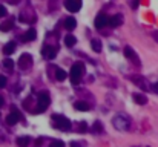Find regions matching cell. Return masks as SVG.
<instances>
[{"mask_svg": "<svg viewBox=\"0 0 158 147\" xmlns=\"http://www.w3.org/2000/svg\"><path fill=\"white\" fill-rule=\"evenodd\" d=\"M112 124H114V127L120 132H124L130 127V118L126 116L124 113H118L114 116V119H112Z\"/></svg>", "mask_w": 158, "mask_h": 147, "instance_id": "cell-1", "label": "cell"}, {"mask_svg": "<svg viewBox=\"0 0 158 147\" xmlns=\"http://www.w3.org/2000/svg\"><path fill=\"white\" fill-rule=\"evenodd\" d=\"M83 74H84V67H83L81 63H75V64H72L71 72H69V78H71V83H72L74 86H77V84L81 81Z\"/></svg>", "mask_w": 158, "mask_h": 147, "instance_id": "cell-2", "label": "cell"}, {"mask_svg": "<svg viewBox=\"0 0 158 147\" xmlns=\"http://www.w3.org/2000/svg\"><path fill=\"white\" fill-rule=\"evenodd\" d=\"M52 122L58 130H69L71 129V121L63 115H52Z\"/></svg>", "mask_w": 158, "mask_h": 147, "instance_id": "cell-3", "label": "cell"}, {"mask_svg": "<svg viewBox=\"0 0 158 147\" xmlns=\"http://www.w3.org/2000/svg\"><path fill=\"white\" fill-rule=\"evenodd\" d=\"M49 103H51L49 93H48V92H41V93L38 95V106H37V109H35V113L44 112V110H46V107L49 106Z\"/></svg>", "mask_w": 158, "mask_h": 147, "instance_id": "cell-4", "label": "cell"}, {"mask_svg": "<svg viewBox=\"0 0 158 147\" xmlns=\"http://www.w3.org/2000/svg\"><path fill=\"white\" fill-rule=\"evenodd\" d=\"M17 64H18L20 69H23V70L28 69V67H31L32 66V57H31V54H21Z\"/></svg>", "mask_w": 158, "mask_h": 147, "instance_id": "cell-5", "label": "cell"}, {"mask_svg": "<svg viewBox=\"0 0 158 147\" xmlns=\"http://www.w3.org/2000/svg\"><path fill=\"white\" fill-rule=\"evenodd\" d=\"M64 8L69 12H77L81 8V0H64Z\"/></svg>", "mask_w": 158, "mask_h": 147, "instance_id": "cell-6", "label": "cell"}, {"mask_svg": "<svg viewBox=\"0 0 158 147\" xmlns=\"http://www.w3.org/2000/svg\"><path fill=\"white\" fill-rule=\"evenodd\" d=\"M94 24H95L97 29H103L104 26H107V24H109V17H107L106 14H98V15L95 17Z\"/></svg>", "mask_w": 158, "mask_h": 147, "instance_id": "cell-7", "label": "cell"}, {"mask_svg": "<svg viewBox=\"0 0 158 147\" xmlns=\"http://www.w3.org/2000/svg\"><path fill=\"white\" fill-rule=\"evenodd\" d=\"M41 55H43L44 58H48V60H52V58L57 55V49H55L54 46H43Z\"/></svg>", "mask_w": 158, "mask_h": 147, "instance_id": "cell-8", "label": "cell"}, {"mask_svg": "<svg viewBox=\"0 0 158 147\" xmlns=\"http://www.w3.org/2000/svg\"><path fill=\"white\" fill-rule=\"evenodd\" d=\"M11 110H12V113H9V115L6 116V122H8L9 126H14V124H15V122H17L21 116H20V112H18L14 106L11 107Z\"/></svg>", "mask_w": 158, "mask_h": 147, "instance_id": "cell-9", "label": "cell"}, {"mask_svg": "<svg viewBox=\"0 0 158 147\" xmlns=\"http://www.w3.org/2000/svg\"><path fill=\"white\" fill-rule=\"evenodd\" d=\"M123 52H124V55H126L127 58H130V60H133V63H135V64H140V60H138V57H137V54H135V51H133V49H132V47H129V46H126Z\"/></svg>", "mask_w": 158, "mask_h": 147, "instance_id": "cell-10", "label": "cell"}, {"mask_svg": "<svg viewBox=\"0 0 158 147\" xmlns=\"http://www.w3.org/2000/svg\"><path fill=\"white\" fill-rule=\"evenodd\" d=\"M109 24L112 28H118L120 24H123V17L120 15V14H115V15H112L110 18H109Z\"/></svg>", "mask_w": 158, "mask_h": 147, "instance_id": "cell-11", "label": "cell"}, {"mask_svg": "<svg viewBox=\"0 0 158 147\" xmlns=\"http://www.w3.org/2000/svg\"><path fill=\"white\" fill-rule=\"evenodd\" d=\"M132 81H133V83H137V84H138L143 90H149V89H150V87H149L147 80H146V78H143V77H133V78H132Z\"/></svg>", "mask_w": 158, "mask_h": 147, "instance_id": "cell-12", "label": "cell"}, {"mask_svg": "<svg viewBox=\"0 0 158 147\" xmlns=\"http://www.w3.org/2000/svg\"><path fill=\"white\" fill-rule=\"evenodd\" d=\"M64 28H66L67 31H74V29L77 28V20H75L74 17H67V18L64 20Z\"/></svg>", "mask_w": 158, "mask_h": 147, "instance_id": "cell-13", "label": "cell"}, {"mask_svg": "<svg viewBox=\"0 0 158 147\" xmlns=\"http://www.w3.org/2000/svg\"><path fill=\"white\" fill-rule=\"evenodd\" d=\"M35 37H37V31L31 28V29H28V31L25 32L23 40H25V41H34V40H35Z\"/></svg>", "mask_w": 158, "mask_h": 147, "instance_id": "cell-14", "label": "cell"}, {"mask_svg": "<svg viewBox=\"0 0 158 147\" xmlns=\"http://www.w3.org/2000/svg\"><path fill=\"white\" fill-rule=\"evenodd\" d=\"M14 51H15V41H8V43L3 46V52H5L6 55H11Z\"/></svg>", "mask_w": 158, "mask_h": 147, "instance_id": "cell-15", "label": "cell"}, {"mask_svg": "<svg viewBox=\"0 0 158 147\" xmlns=\"http://www.w3.org/2000/svg\"><path fill=\"white\" fill-rule=\"evenodd\" d=\"M132 96H133V101L138 103V104H146V103H147V98H146V95H143V93H133Z\"/></svg>", "mask_w": 158, "mask_h": 147, "instance_id": "cell-16", "label": "cell"}, {"mask_svg": "<svg viewBox=\"0 0 158 147\" xmlns=\"http://www.w3.org/2000/svg\"><path fill=\"white\" fill-rule=\"evenodd\" d=\"M29 142H31V138H29V136H20V138H17L18 147H28Z\"/></svg>", "mask_w": 158, "mask_h": 147, "instance_id": "cell-17", "label": "cell"}, {"mask_svg": "<svg viewBox=\"0 0 158 147\" xmlns=\"http://www.w3.org/2000/svg\"><path fill=\"white\" fill-rule=\"evenodd\" d=\"M74 107H75L77 110H80V112H86V110H89V104L84 103V101H77V103L74 104Z\"/></svg>", "mask_w": 158, "mask_h": 147, "instance_id": "cell-18", "label": "cell"}, {"mask_svg": "<svg viewBox=\"0 0 158 147\" xmlns=\"http://www.w3.org/2000/svg\"><path fill=\"white\" fill-rule=\"evenodd\" d=\"M75 43H77V38H75L74 35H66V37H64V44H66V46L72 47Z\"/></svg>", "mask_w": 158, "mask_h": 147, "instance_id": "cell-19", "label": "cell"}, {"mask_svg": "<svg viewBox=\"0 0 158 147\" xmlns=\"http://www.w3.org/2000/svg\"><path fill=\"white\" fill-rule=\"evenodd\" d=\"M66 77H67V74H66L63 69H60V67H58V69L55 70V78H57L58 81H63Z\"/></svg>", "mask_w": 158, "mask_h": 147, "instance_id": "cell-20", "label": "cell"}, {"mask_svg": "<svg viewBox=\"0 0 158 147\" xmlns=\"http://www.w3.org/2000/svg\"><path fill=\"white\" fill-rule=\"evenodd\" d=\"M91 46H92V49H94L95 52H101V41H100V40L94 38V40L91 41Z\"/></svg>", "mask_w": 158, "mask_h": 147, "instance_id": "cell-21", "label": "cell"}, {"mask_svg": "<svg viewBox=\"0 0 158 147\" xmlns=\"http://www.w3.org/2000/svg\"><path fill=\"white\" fill-rule=\"evenodd\" d=\"M11 28H12V21H11V20L6 21V23H3V24H0V31H3V32L9 31Z\"/></svg>", "mask_w": 158, "mask_h": 147, "instance_id": "cell-22", "label": "cell"}, {"mask_svg": "<svg viewBox=\"0 0 158 147\" xmlns=\"http://www.w3.org/2000/svg\"><path fill=\"white\" fill-rule=\"evenodd\" d=\"M3 66H5L6 69L11 70V69L14 67V60H11V58H5V60H3Z\"/></svg>", "mask_w": 158, "mask_h": 147, "instance_id": "cell-23", "label": "cell"}, {"mask_svg": "<svg viewBox=\"0 0 158 147\" xmlns=\"http://www.w3.org/2000/svg\"><path fill=\"white\" fill-rule=\"evenodd\" d=\"M92 130H94V132H101V130H103V124H101L100 121H95L94 126H92Z\"/></svg>", "mask_w": 158, "mask_h": 147, "instance_id": "cell-24", "label": "cell"}, {"mask_svg": "<svg viewBox=\"0 0 158 147\" xmlns=\"http://www.w3.org/2000/svg\"><path fill=\"white\" fill-rule=\"evenodd\" d=\"M49 147H64V142L60 141V139H54V141L49 144Z\"/></svg>", "mask_w": 158, "mask_h": 147, "instance_id": "cell-25", "label": "cell"}, {"mask_svg": "<svg viewBox=\"0 0 158 147\" xmlns=\"http://www.w3.org/2000/svg\"><path fill=\"white\" fill-rule=\"evenodd\" d=\"M71 147H86L84 141H71Z\"/></svg>", "mask_w": 158, "mask_h": 147, "instance_id": "cell-26", "label": "cell"}, {"mask_svg": "<svg viewBox=\"0 0 158 147\" xmlns=\"http://www.w3.org/2000/svg\"><path fill=\"white\" fill-rule=\"evenodd\" d=\"M78 130H80V132H86V130H87V124H86L84 121H81V122H80V126H78Z\"/></svg>", "mask_w": 158, "mask_h": 147, "instance_id": "cell-27", "label": "cell"}, {"mask_svg": "<svg viewBox=\"0 0 158 147\" xmlns=\"http://www.w3.org/2000/svg\"><path fill=\"white\" fill-rule=\"evenodd\" d=\"M138 5H140V0H130V6H132V9H137Z\"/></svg>", "mask_w": 158, "mask_h": 147, "instance_id": "cell-28", "label": "cell"}, {"mask_svg": "<svg viewBox=\"0 0 158 147\" xmlns=\"http://www.w3.org/2000/svg\"><path fill=\"white\" fill-rule=\"evenodd\" d=\"M6 86V78L3 75H0V89H3Z\"/></svg>", "mask_w": 158, "mask_h": 147, "instance_id": "cell-29", "label": "cell"}, {"mask_svg": "<svg viewBox=\"0 0 158 147\" xmlns=\"http://www.w3.org/2000/svg\"><path fill=\"white\" fill-rule=\"evenodd\" d=\"M8 14V11H6V8L3 6V5H0V17H5Z\"/></svg>", "mask_w": 158, "mask_h": 147, "instance_id": "cell-30", "label": "cell"}, {"mask_svg": "<svg viewBox=\"0 0 158 147\" xmlns=\"http://www.w3.org/2000/svg\"><path fill=\"white\" fill-rule=\"evenodd\" d=\"M152 37H153V40L158 43V31H153V32H152Z\"/></svg>", "mask_w": 158, "mask_h": 147, "instance_id": "cell-31", "label": "cell"}, {"mask_svg": "<svg viewBox=\"0 0 158 147\" xmlns=\"http://www.w3.org/2000/svg\"><path fill=\"white\" fill-rule=\"evenodd\" d=\"M152 89H153V92H155V93H158V81L152 86Z\"/></svg>", "mask_w": 158, "mask_h": 147, "instance_id": "cell-32", "label": "cell"}, {"mask_svg": "<svg viewBox=\"0 0 158 147\" xmlns=\"http://www.w3.org/2000/svg\"><path fill=\"white\" fill-rule=\"evenodd\" d=\"M41 141H43V139H41V138H38V139L35 141V144H37V145H40V144H41Z\"/></svg>", "mask_w": 158, "mask_h": 147, "instance_id": "cell-33", "label": "cell"}, {"mask_svg": "<svg viewBox=\"0 0 158 147\" xmlns=\"http://www.w3.org/2000/svg\"><path fill=\"white\" fill-rule=\"evenodd\" d=\"M3 103H5V100H3V96H2V95H0V106H2Z\"/></svg>", "mask_w": 158, "mask_h": 147, "instance_id": "cell-34", "label": "cell"}]
</instances>
